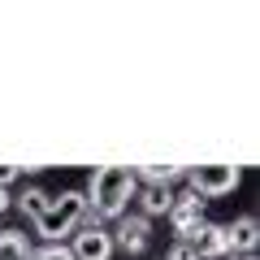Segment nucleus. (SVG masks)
<instances>
[{
  "instance_id": "1",
  "label": "nucleus",
  "mask_w": 260,
  "mask_h": 260,
  "mask_svg": "<svg viewBox=\"0 0 260 260\" xmlns=\"http://www.w3.org/2000/svg\"><path fill=\"white\" fill-rule=\"evenodd\" d=\"M135 191H139V178H135V169L130 165H104L95 169L91 178H87V208H91L95 221H117V217H126V204L135 200Z\"/></svg>"
},
{
  "instance_id": "2",
  "label": "nucleus",
  "mask_w": 260,
  "mask_h": 260,
  "mask_svg": "<svg viewBox=\"0 0 260 260\" xmlns=\"http://www.w3.org/2000/svg\"><path fill=\"white\" fill-rule=\"evenodd\" d=\"M83 213H87L83 191H61L56 200H48L44 217L35 221V234L44 243H61V239H70V234L83 225Z\"/></svg>"
},
{
  "instance_id": "3",
  "label": "nucleus",
  "mask_w": 260,
  "mask_h": 260,
  "mask_svg": "<svg viewBox=\"0 0 260 260\" xmlns=\"http://www.w3.org/2000/svg\"><path fill=\"white\" fill-rule=\"evenodd\" d=\"M186 191H195L200 200H217V195H230L239 186V165H200V169H186Z\"/></svg>"
},
{
  "instance_id": "4",
  "label": "nucleus",
  "mask_w": 260,
  "mask_h": 260,
  "mask_svg": "<svg viewBox=\"0 0 260 260\" xmlns=\"http://www.w3.org/2000/svg\"><path fill=\"white\" fill-rule=\"evenodd\" d=\"M204 204L208 200H200L195 191H182V195H174V208H169V225H174V234L178 239H191L200 225H204Z\"/></svg>"
},
{
  "instance_id": "5",
  "label": "nucleus",
  "mask_w": 260,
  "mask_h": 260,
  "mask_svg": "<svg viewBox=\"0 0 260 260\" xmlns=\"http://www.w3.org/2000/svg\"><path fill=\"white\" fill-rule=\"evenodd\" d=\"M70 239H74V247H70L74 260H109L113 256V234L104 225H78Z\"/></svg>"
},
{
  "instance_id": "6",
  "label": "nucleus",
  "mask_w": 260,
  "mask_h": 260,
  "mask_svg": "<svg viewBox=\"0 0 260 260\" xmlns=\"http://www.w3.org/2000/svg\"><path fill=\"white\" fill-rule=\"evenodd\" d=\"M113 234V251H143L148 247V239H152V225H148V217H117V230H109Z\"/></svg>"
},
{
  "instance_id": "7",
  "label": "nucleus",
  "mask_w": 260,
  "mask_h": 260,
  "mask_svg": "<svg viewBox=\"0 0 260 260\" xmlns=\"http://www.w3.org/2000/svg\"><path fill=\"white\" fill-rule=\"evenodd\" d=\"M225 243H230V256H256V243H260V225L251 213L234 217L225 225Z\"/></svg>"
},
{
  "instance_id": "8",
  "label": "nucleus",
  "mask_w": 260,
  "mask_h": 260,
  "mask_svg": "<svg viewBox=\"0 0 260 260\" xmlns=\"http://www.w3.org/2000/svg\"><path fill=\"white\" fill-rule=\"evenodd\" d=\"M195 247V256L200 260H217V256H230V243H225V225H217V221H204L200 230L186 239Z\"/></svg>"
},
{
  "instance_id": "9",
  "label": "nucleus",
  "mask_w": 260,
  "mask_h": 260,
  "mask_svg": "<svg viewBox=\"0 0 260 260\" xmlns=\"http://www.w3.org/2000/svg\"><path fill=\"white\" fill-rule=\"evenodd\" d=\"M139 217H165L169 208H174V191H169V186H139Z\"/></svg>"
},
{
  "instance_id": "10",
  "label": "nucleus",
  "mask_w": 260,
  "mask_h": 260,
  "mask_svg": "<svg viewBox=\"0 0 260 260\" xmlns=\"http://www.w3.org/2000/svg\"><path fill=\"white\" fill-rule=\"evenodd\" d=\"M30 239L22 230H0V260H30Z\"/></svg>"
},
{
  "instance_id": "11",
  "label": "nucleus",
  "mask_w": 260,
  "mask_h": 260,
  "mask_svg": "<svg viewBox=\"0 0 260 260\" xmlns=\"http://www.w3.org/2000/svg\"><path fill=\"white\" fill-rule=\"evenodd\" d=\"M48 200H52V195H48L44 186H26V191H22L18 200H13V204H18L22 213L30 217V221H39V217H44V208H48Z\"/></svg>"
},
{
  "instance_id": "12",
  "label": "nucleus",
  "mask_w": 260,
  "mask_h": 260,
  "mask_svg": "<svg viewBox=\"0 0 260 260\" xmlns=\"http://www.w3.org/2000/svg\"><path fill=\"white\" fill-rule=\"evenodd\" d=\"M182 174H186V169H178V165H143L135 178H143L148 186H169L174 178H182Z\"/></svg>"
},
{
  "instance_id": "13",
  "label": "nucleus",
  "mask_w": 260,
  "mask_h": 260,
  "mask_svg": "<svg viewBox=\"0 0 260 260\" xmlns=\"http://www.w3.org/2000/svg\"><path fill=\"white\" fill-rule=\"evenodd\" d=\"M30 260H74V256H70V247H61V243H48V247L30 251Z\"/></svg>"
},
{
  "instance_id": "14",
  "label": "nucleus",
  "mask_w": 260,
  "mask_h": 260,
  "mask_svg": "<svg viewBox=\"0 0 260 260\" xmlns=\"http://www.w3.org/2000/svg\"><path fill=\"white\" fill-rule=\"evenodd\" d=\"M165 260H200V256H195V247H191L186 239H174V247H169Z\"/></svg>"
},
{
  "instance_id": "15",
  "label": "nucleus",
  "mask_w": 260,
  "mask_h": 260,
  "mask_svg": "<svg viewBox=\"0 0 260 260\" xmlns=\"http://www.w3.org/2000/svg\"><path fill=\"white\" fill-rule=\"evenodd\" d=\"M18 174H22L18 165H0V186H5V191H9V186L18 182Z\"/></svg>"
},
{
  "instance_id": "16",
  "label": "nucleus",
  "mask_w": 260,
  "mask_h": 260,
  "mask_svg": "<svg viewBox=\"0 0 260 260\" xmlns=\"http://www.w3.org/2000/svg\"><path fill=\"white\" fill-rule=\"evenodd\" d=\"M9 204H13V195L5 191V186H0V213H5V208H9Z\"/></svg>"
}]
</instances>
